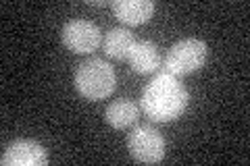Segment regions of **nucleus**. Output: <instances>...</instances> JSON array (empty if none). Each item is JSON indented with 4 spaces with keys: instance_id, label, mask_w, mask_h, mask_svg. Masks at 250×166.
<instances>
[{
    "instance_id": "20e7f679",
    "label": "nucleus",
    "mask_w": 250,
    "mask_h": 166,
    "mask_svg": "<svg viewBox=\"0 0 250 166\" xmlns=\"http://www.w3.org/2000/svg\"><path fill=\"white\" fill-rule=\"evenodd\" d=\"M127 149L134 160L156 164L165 158V139L150 125H136L127 135Z\"/></svg>"
},
{
    "instance_id": "7ed1b4c3",
    "label": "nucleus",
    "mask_w": 250,
    "mask_h": 166,
    "mask_svg": "<svg viewBox=\"0 0 250 166\" xmlns=\"http://www.w3.org/2000/svg\"><path fill=\"white\" fill-rule=\"evenodd\" d=\"M208 56V46L196 37H186L173 44L163 60V73L184 77L198 71L207 62Z\"/></svg>"
},
{
    "instance_id": "f257e3e1",
    "label": "nucleus",
    "mask_w": 250,
    "mask_h": 166,
    "mask_svg": "<svg viewBox=\"0 0 250 166\" xmlns=\"http://www.w3.org/2000/svg\"><path fill=\"white\" fill-rule=\"evenodd\" d=\"M188 100L190 96L179 77L161 71L146 85L142 100H140V110L154 123H171L184 114Z\"/></svg>"
},
{
    "instance_id": "6e6552de",
    "label": "nucleus",
    "mask_w": 250,
    "mask_h": 166,
    "mask_svg": "<svg viewBox=\"0 0 250 166\" xmlns=\"http://www.w3.org/2000/svg\"><path fill=\"white\" fill-rule=\"evenodd\" d=\"M125 60L129 62L131 71L138 75L154 73V71L161 67L159 48H156L152 42H148V39H136V44L131 46V50Z\"/></svg>"
},
{
    "instance_id": "9d476101",
    "label": "nucleus",
    "mask_w": 250,
    "mask_h": 166,
    "mask_svg": "<svg viewBox=\"0 0 250 166\" xmlns=\"http://www.w3.org/2000/svg\"><path fill=\"white\" fill-rule=\"evenodd\" d=\"M134 44H136V37H134V34H131L127 27H115V29H111L106 34L104 42H103L104 52L111 58H115V60L127 58V54H129V50H131V46H134Z\"/></svg>"
},
{
    "instance_id": "0eeeda50",
    "label": "nucleus",
    "mask_w": 250,
    "mask_h": 166,
    "mask_svg": "<svg viewBox=\"0 0 250 166\" xmlns=\"http://www.w3.org/2000/svg\"><path fill=\"white\" fill-rule=\"evenodd\" d=\"M115 17L123 25H142L154 15V2L152 0H117L111 4Z\"/></svg>"
},
{
    "instance_id": "9b49d317",
    "label": "nucleus",
    "mask_w": 250,
    "mask_h": 166,
    "mask_svg": "<svg viewBox=\"0 0 250 166\" xmlns=\"http://www.w3.org/2000/svg\"><path fill=\"white\" fill-rule=\"evenodd\" d=\"M88 4H92V6H108L113 2H104V0H88Z\"/></svg>"
},
{
    "instance_id": "1a4fd4ad",
    "label": "nucleus",
    "mask_w": 250,
    "mask_h": 166,
    "mask_svg": "<svg viewBox=\"0 0 250 166\" xmlns=\"http://www.w3.org/2000/svg\"><path fill=\"white\" fill-rule=\"evenodd\" d=\"M140 116V106L131 100H115L104 110V118L113 129H127L136 125Z\"/></svg>"
},
{
    "instance_id": "39448f33",
    "label": "nucleus",
    "mask_w": 250,
    "mask_h": 166,
    "mask_svg": "<svg viewBox=\"0 0 250 166\" xmlns=\"http://www.w3.org/2000/svg\"><path fill=\"white\" fill-rule=\"evenodd\" d=\"M61 37L62 44L75 54H92L103 42V34H100L98 25L85 19H73L65 23Z\"/></svg>"
},
{
    "instance_id": "423d86ee",
    "label": "nucleus",
    "mask_w": 250,
    "mask_h": 166,
    "mask_svg": "<svg viewBox=\"0 0 250 166\" xmlns=\"http://www.w3.org/2000/svg\"><path fill=\"white\" fill-rule=\"evenodd\" d=\"M0 162L4 166H46L48 152L34 139H17L2 152Z\"/></svg>"
},
{
    "instance_id": "f03ea898",
    "label": "nucleus",
    "mask_w": 250,
    "mask_h": 166,
    "mask_svg": "<svg viewBox=\"0 0 250 166\" xmlns=\"http://www.w3.org/2000/svg\"><path fill=\"white\" fill-rule=\"evenodd\" d=\"M75 90L88 100H104L115 92V71L103 58H88L83 60L75 71Z\"/></svg>"
}]
</instances>
